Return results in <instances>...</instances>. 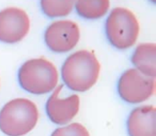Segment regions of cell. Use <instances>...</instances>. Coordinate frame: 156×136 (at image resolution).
<instances>
[{
    "label": "cell",
    "instance_id": "obj_7",
    "mask_svg": "<svg viewBox=\"0 0 156 136\" xmlns=\"http://www.w3.org/2000/svg\"><path fill=\"white\" fill-rule=\"evenodd\" d=\"M30 29L27 12L18 7H6L0 11V42L15 44L23 40Z\"/></svg>",
    "mask_w": 156,
    "mask_h": 136
},
{
    "label": "cell",
    "instance_id": "obj_1",
    "mask_svg": "<svg viewBox=\"0 0 156 136\" xmlns=\"http://www.w3.org/2000/svg\"><path fill=\"white\" fill-rule=\"evenodd\" d=\"M100 71L101 65L95 55L88 50H79L65 60L61 78L69 89L84 93L97 83Z\"/></svg>",
    "mask_w": 156,
    "mask_h": 136
},
{
    "label": "cell",
    "instance_id": "obj_14",
    "mask_svg": "<svg viewBox=\"0 0 156 136\" xmlns=\"http://www.w3.org/2000/svg\"><path fill=\"white\" fill-rule=\"evenodd\" d=\"M151 1H152V2H153V3H154V4H155L156 0H151Z\"/></svg>",
    "mask_w": 156,
    "mask_h": 136
},
{
    "label": "cell",
    "instance_id": "obj_11",
    "mask_svg": "<svg viewBox=\"0 0 156 136\" xmlns=\"http://www.w3.org/2000/svg\"><path fill=\"white\" fill-rule=\"evenodd\" d=\"M110 5V0H76L74 6L80 17L98 20L107 14Z\"/></svg>",
    "mask_w": 156,
    "mask_h": 136
},
{
    "label": "cell",
    "instance_id": "obj_9",
    "mask_svg": "<svg viewBox=\"0 0 156 136\" xmlns=\"http://www.w3.org/2000/svg\"><path fill=\"white\" fill-rule=\"evenodd\" d=\"M156 109L154 105L134 108L127 119L129 136H156Z\"/></svg>",
    "mask_w": 156,
    "mask_h": 136
},
{
    "label": "cell",
    "instance_id": "obj_3",
    "mask_svg": "<svg viewBox=\"0 0 156 136\" xmlns=\"http://www.w3.org/2000/svg\"><path fill=\"white\" fill-rule=\"evenodd\" d=\"M17 80L26 92L37 95H46L56 88L58 73L52 62L42 57L34 58L20 66Z\"/></svg>",
    "mask_w": 156,
    "mask_h": 136
},
{
    "label": "cell",
    "instance_id": "obj_10",
    "mask_svg": "<svg viewBox=\"0 0 156 136\" xmlns=\"http://www.w3.org/2000/svg\"><path fill=\"white\" fill-rule=\"evenodd\" d=\"M132 63L143 75L155 78L156 45L154 43H144L139 45L133 55Z\"/></svg>",
    "mask_w": 156,
    "mask_h": 136
},
{
    "label": "cell",
    "instance_id": "obj_6",
    "mask_svg": "<svg viewBox=\"0 0 156 136\" xmlns=\"http://www.w3.org/2000/svg\"><path fill=\"white\" fill-rule=\"evenodd\" d=\"M80 32L78 24L74 21L63 19L52 22L44 35L48 48L57 54L67 53L76 47L80 41Z\"/></svg>",
    "mask_w": 156,
    "mask_h": 136
},
{
    "label": "cell",
    "instance_id": "obj_2",
    "mask_svg": "<svg viewBox=\"0 0 156 136\" xmlns=\"http://www.w3.org/2000/svg\"><path fill=\"white\" fill-rule=\"evenodd\" d=\"M38 118L37 107L32 101L13 99L0 111V131L7 136H23L35 128Z\"/></svg>",
    "mask_w": 156,
    "mask_h": 136
},
{
    "label": "cell",
    "instance_id": "obj_13",
    "mask_svg": "<svg viewBox=\"0 0 156 136\" xmlns=\"http://www.w3.org/2000/svg\"><path fill=\"white\" fill-rule=\"evenodd\" d=\"M51 136H90L88 130L80 124L73 123L69 125L57 128Z\"/></svg>",
    "mask_w": 156,
    "mask_h": 136
},
{
    "label": "cell",
    "instance_id": "obj_8",
    "mask_svg": "<svg viewBox=\"0 0 156 136\" xmlns=\"http://www.w3.org/2000/svg\"><path fill=\"white\" fill-rule=\"evenodd\" d=\"M63 85L57 86L46 103V113L49 120L58 125L70 122L79 113L80 97L78 95H71L68 97H60Z\"/></svg>",
    "mask_w": 156,
    "mask_h": 136
},
{
    "label": "cell",
    "instance_id": "obj_5",
    "mask_svg": "<svg viewBox=\"0 0 156 136\" xmlns=\"http://www.w3.org/2000/svg\"><path fill=\"white\" fill-rule=\"evenodd\" d=\"M120 97L131 104H141L151 98L155 92V78L146 76L135 68L126 70L118 81Z\"/></svg>",
    "mask_w": 156,
    "mask_h": 136
},
{
    "label": "cell",
    "instance_id": "obj_12",
    "mask_svg": "<svg viewBox=\"0 0 156 136\" xmlns=\"http://www.w3.org/2000/svg\"><path fill=\"white\" fill-rule=\"evenodd\" d=\"M76 0H40L41 10L49 18L63 17L71 13Z\"/></svg>",
    "mask_w": 156,
    "mask_h": 136
},
{
    "label": "cell",
    "instance_id": "obj_4",
    "mask_svg": "<svg viewBox=\"0 0 156 136\" xmlns=\"http://www.w3.org/2000/svg\"><path fill=\"white\" fill-rule=\"evenodd\" d=\"M105 34L113 47L126 50L136 43L140 24L133 11L125 7H115L106 19Z\"/></svg>",
    "mask_w": 156,
    "mask_h": 136
}]
</instances>
